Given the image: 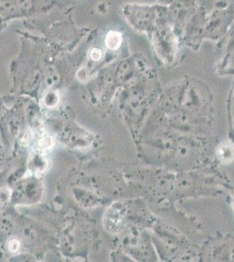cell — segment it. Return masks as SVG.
Listing matches in <instances>:
<instances>
[{"instance_id": "5", "label": "cell", "mask_w": 234, "mask_h": 262, "mask_svg": "<svg viewBox=\"0 0 234 262\" xmlns=\"http://www.w3.org/2000/svg\"><path fill=\"white\" fill-rule=\"evenodd\" d=\"M218 156L223 162H231L234 159V147L230 143H224L218 149Z\"/></svg>"}, {"instance_id": "4", "label": "cell", "mask_w": 234, "mask_h": 262, "mask_svg": "<svg viewBox=\"0 0 234 262\" xmlns=\"http://www.w3.org/2000/svg\"><path fill=\"white\" fill-rule=\"evenodd\" d=\"M122 34L116 31H110L105 37V46L110 50H117L122 46Z\"/></svg>"}, {"instance_id": "8", "label": "cell", "mask_w": 234, "mask_h": 262, "mask_svg": "<svg viewBox=\"0 0 234 262\" xmlns=\"http://www.w3.org/2000/svg\"><path fill=\"white\" fill-rule=\"evenodd\" d=\"M54 140L51 137H45L43 139L39 142V146L41 147L42 149H50L54 145Z\"/></svg>"}, {"instance_id": "6", "label": "cell", "mask_w": 234, "mask_h": 262, "mask_svg": "<svg viewBox=\"0 0 234 262\" xmlns=\"http://www.w3.org/2000/svg\"><path fill=\"white\" fill-rule=\"evenodd\" d=\"M58 101H59V96L55 92L48 93L45 97V103L48 107H54L57 104Z\"/></svg>"}, {"instance_id": "3", "label": "cell", "mask_w": 234, "mask_h": 262, "mask_svg": "<svg viewBox=\"0 0 234 262\" xmlns=\"http://www.w3.org/2000/svg\"><path fill=\"white\" fill-rule=\"evenodd\" d=\"M24 14L18 0H0V22L8 21Z\"/></svg>"}, {"instance_id": "10", "label": "cell", "mask_w": 234, "mask_h": 262, "mask_svg": "<svg viewBox=\"0 0 234 262\" xmlns=\"http://www.w3.org/2000/svg\"><path fill=\"white\" fill-rule=\"evenodd\" d=\"M20 243L17 239H12L9 243V249L12 253H16L19 249Z\"/></svg>"}, {"instance_id": "7", "label": "cell", "mask_w": 234, "mask_h": 262, "mask_svg": "<svg viewBox=\"0 0 234 262\" xmlns=\"http://www.w3.org/2000/svg\"><path fill=\"white\" fill-rule=\"evenodd\" d=\"M18 3L24 14L29 12L33 8V0H18Z\"/></svg>"}, {"instance_id": "2", "label": "cell", "mask_w": 234, "mask_h": 262, "mask_svg": "<svg viewBox=\"0 0 234 262\" xmlns=\"http://www.w3.org/2000/svg\"><path fill=\"white\" fill-rule=\"evenodd\" d=\"M161 29L157 30L155 33L154 43L156 44V49L158 51V54H162L164 49H169L172 55H174L175 53V39L174 34L172 33L169 27L163 26L160 27Z\"/></svg>"}, {"instance_id": "9", "label": "cell", "mask_w": 234, "mask_h": 262, "mask_svg": "<svg viewBox=\"0 0 234 262\" xmlns=\"http://www.w3.org/2000/svg\"><path fill=\"white\" fill-rule=\"evenodd\" d=\"M89 55L94 61H98L101 60L102 57V52L99 48H93L92 50L90 51Z\"/></svg>"}, {"instance_id": "1", "label": "cell", "mask_w": 234, "mask_h": 262, "mask_svg": "<svg viewBox=\"0 0 234 262\" xmlns=\"http://www.w3.org/2000/svg\"><path fill=\"white\" fill-rule=\"evenodd\" d=\"M122 13L131 26L137 30L145 31L156 20V12L148 6L127 5L123 6Z\"/></svg>"}]
</instances>
